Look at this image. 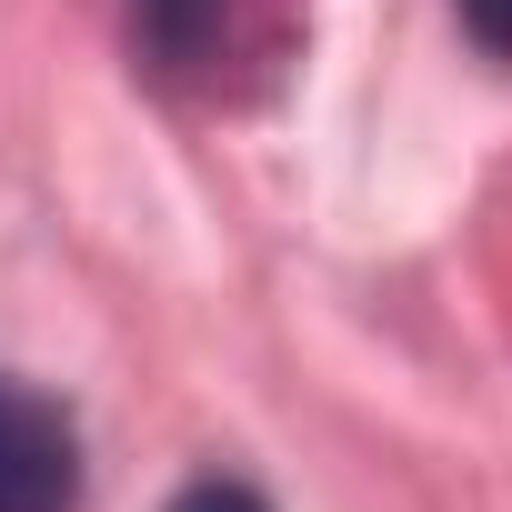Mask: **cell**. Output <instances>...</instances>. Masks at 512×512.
Listing matches in <instances>:
<instances>
[{"instance_id": "obj_2", "label": "cell", "mask_w": 512, "mask_h": 512, "mask_svg": "<svg viewBox=\"0 0 512 512\" xmlns=\"http://www.w3.org/2000/svg\"><path fill=\"white\" fill-rule=\"evenodd\" d=\"M221 11H231V0H131L141 51H151L161 71H191V61L221 41Z\"/></svg>"}, {"instance_id": "obj_4", "label": "cell", "mask_w": 512, "mask_h": 512, "mask_svg": "<svg viewBox=\"0 0 512 512\" xmlns=\"http://www.w3.org/2000/svg\"><path fill=\"white\" fill-rule=\"evenodd\" d=\"M462 31H472L492 61H512V0H462Z\"/></svg>"}, {"instance_id": "obj_3", "label": "cell", "mask_w": 512, "mask_h": 512, "mask_svg": "<svg viewBox=\"0 0 512 512\" xmlns=\"http://www.w3.org/2000/svg\"><path fill=\"white\" fill-rule=\"evenodd\" d=\"M171 512H272V502L251 492V482H221V472H211V482H191V492H181Z\"/></svg>"}, {"instance_id": "obj_1", "label": "cell", "mask_w": 512, "mask_h": 512, "mask_svg": "<svg viewBox=\"0 0 512 512\" xmlns=\"http://www.w3.org/2000/svg\"><path fill=\"white\" fill-rule=\"evenodd\" d=\"M0 512H81V432L31 382H0Z\"/></svg>"}]
</instances>
